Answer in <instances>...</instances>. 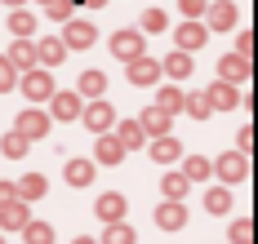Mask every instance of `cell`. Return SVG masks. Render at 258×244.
Listing matches in <instances>:
<instances>
[{
    "instance_id": "1",
    "label": "cell",
    "mask_w": 258,
    "mask_h": 244,
    "mask_svg": "<svg viewBox=\"0 0 258 244\" xmlns=\"http://www.w3.org/2000/svg\"><path fill=\"white\" fill-rule=\"evenodd\" d=\"M62 45H67V54L72 49H94V40H98V27L94 23H85V18H67V27H62V36H58Z\"/></svg>"
},
{
    "instance_id": "2",
    "label": "cell",
    "mask_w": 258,
    "mask_h": 244,
    "mask_svg": "<svg viewBox=\"0 0 258 244\" xmlns=\"http://www.w3.org/2000/svg\"><path fill=\"white\" fill-rule=\"evenodd\" d=\"M18 89H23L31 102H49V98H53V80H49V71H45V67L23 71V76H18Z\"/></svg>"
},
{
    "instance_id": "3",
    "label": "cell",
    "mask_w": 258,
    "mask_h": 244,
    "mask_svg": "<svg viewBox=\"0 0 258 244\" xmlns=\"http://www.w3.org/2000/svg\"><path fill=\"white\" fill-rule=\"evenodd\" d=\"M80 120H85V129H94V134H111V125H116V107L103 102V98H94L89 107H80Z\"/></svg>"
},
{
    "instance_id": "4",
    "label": "cell",
    "mask_w": 258,
    "mask_h": 244,
    "mask_svg": "<svg viewBox=\"0 0 258 244\" xmlns=\"http://www.w3.org/2000/svg\"><path fill=\"white\" fill-rule=\"evenodd\" d=\"M107 49L120 58V62H134V58H143V54H147V49H143V31H134V27L116 31V36L107 40Z\"/></svg>"
},
{
    "instance_id": "5",
    "label": "cell",
    "mask_w": 258,
    "mask_h": 244,
    "mask_svg": "<svg viewBox=\"0 0 258 244\" xmlns=\"http://www.w3.org/2000/svg\"><path fill=\"white\" fill-rule=\"evenodd\" d=\"M214 169H218L223 187H232V182H240V178H249V160H245V151H227V156H218Z\"/></svg>"
},
{
    "instance_id": "6",
    "label": "cell",
    "mask_w": 258,
    "mask_h": 244,
    "mask_svg": "<svg viewBox=\"0 0 258 244\" xmlns=\"http://www.w3.org/2000/svg\"><path fill=\"white\" fill-rule=\"evenodd\" d=\"M14 125H18V134H23L27 142H31V138H45V134H49V125H53V120H49V111H40V107H27L23 115L14 120Z\"/></svg>"
},
{
    "instance_id": "7",
    "label": "cell",
    "mask_w": 258,
    "mask_h": 244,
    "mask_svg": "<svg viewBox=\"0 0 258 244\" xmlns=\"http://www.w3.org/2000/svg\"><path fill=\"white\" fill-rule=\"evenodd\" d=\"M80 107H85V102H80V93H67V89L58 93V89H53V98H49V120H80Z\"/></svg>"
},
{
    "instance_id": "8",
    "label": "cell",
    "mask_w": 258,
    "mask_h": 244,
    "mask_svg": "<svg viewBox=\"0 0 258 244\" xmlns=\"http://www.w3.org/2000/svg\"><path fill=\"white\" fill-rule=\"evenodd\" d=\"M205 98H209V111H232L236 102H240V84L218 80V84H209V89H205Z\"/></svg>"
},
{
    "instance_id": "9",
    "label": "cell",
    "mask_w": 258,
    "mask_h": 244,
    "mask_svg": "<svg viewBox=\"0 0 258 244\" xmlns=\"http://www.w3.org/2000/svg\"><path fill=\"white\" fill-rule=\"evenodd\" d=\"M156 226H160V231H182V226H187V209H182V200H165V204L156 209Z\"/></svg>"
},
{
    "instance_id": "10",
    "label": "cell",
    "mask_w": 258,
    "mask_h": 244,
    "mask_svg": "<svg viewBox=\"0 0 258 244\" xmlns=\"http://www.w3.org/2000/svg\"><path fill=\"white\" fill-rule=\"evenodd\" d=\"M205 27H214V31H232V27H236V5H232V0L205 5Z\"/></svg>"
},
{
    "instance_id": "11",
    "label": "cell",
    "mask_w": 258,
    "mask_h": 244,
    "mask_svg": "<svg viewBox=\"0 0 258 244\" xmlns=\"http://www.w3.org/2000/svg\"><path fill=\"white\" fill-rule=\"evenodd\" d=\"M205 40H209V27H205V23H178V49H182V54L205 49Z\"/></svg>"
},
{
    "instance_id": "12",
    "label": "cell",
    "mask_w": 258,
    "mask_h": 244,
    "mask_svg": "<svg viewBox=\"0 0 258 244\" xmlns=\"http://www.w3.org/2000/svg\"><path fill=\"white\" fill-rule=\"evenodd\" d=\"M94 213L103 217V222H125V195L120 191H107L94 200Z\"/></svg>"
},
{
    "instance_id": "13",
    "label": "cell",
    "mask_w": 258,
    "mask_h": 244,
    "mask_svg": "<svg viewBox=\"0 0 258 244\" xmlns=\"http://www.w3.org/2000/svg\"><path fill=\"white\" fill-rule=\"evenodd\" d=\"M160 80V62H156V58H134V62H129V84H138V89H143V84H156Z\"/></svg>"
},
{
    "instance_id": "14",
    "label": "cell",
    "mask_w": 258,
    "mask_h": 244,
    "mask_svg": "<svg viewBox=\"0 0 258 244\" xmlns=\"http://www.w3.org/2000/svg\"><path fill=\"white\" fill-rule=\"evenodd\" d=\"M62 58H67V45H62L58 36H45V40H36V62H40L45 71H49V67H58Z\"/></svg>"
},
{
    "instance_id": "15",
    "label": "cell",
    "mask_w": 258,
    "mask_h": 244,
    "mask_svg": "<svg viewBox=\"0 0 258 244\" xmlns=\"http://www.w3.org/2000/svg\"><path fill=\"white\" fill-rule=\"evenodd\" d=\"M111 129H116L111 138H116V142H120L125 151H138V147L147 142V134H143V125H138V120H116Z\"/></svg>"
},
{
    "instance_id": "16",
    "label": "cell",
    "mask_w": 258,
    "mask_h": 244,
    "mask_svg": "<svg viewBox=\"0 0 258 244\" xmlns=\"http://www.w3.org/2000/svg\"><path fill=\"white\" fill-rule=\"evenodd\" d=\"M27 222H31V217H27V200H5V204H0V226H5V231H23Z\"/></svg>"
},
{
    "instance_id": "17",
    "label": "cell",
    "mask_w": 258,
    "mask_h": 244,
    "mask_svg": "<svg viewBox=\"0 0 258 244\" xmlns=\"http://www.w3.org/2000/svg\"><path fill=\"white\" fill-rule=\"evenodd\" d=\"M5 58H9V67L23 76V71H31V67H36V45H31V40H14Z\"/></svg>"
},
{
    "instance_id": "18",
    "label": "cell",
    "mask_w": 258,
    "mask_h": 244,
    "mask_svg": "<svg viewBox=\"0 0 258 244\" xmlns=\"http://www.w3.org/2000/svg\"><path fill=\"white\" fill-rule=\"evenodd\" d=\"M191 54H182V49H174V54H165V62H160V76H174V80H187L191 76Z\"/></svg>"
},
{
    "instance_id": "19",
    "label": "cell",
    "mask_w": 258,
    "mask_h": 244,
    "mask_svg": "<svg viewBox=\"0 0 258 244\" xmlns=\"http://www.w3.org/2000/svg\"><path fill=\"white\" fill-rule=\"evenodd\" d=\"M138 125H143V134H147V138H165V134H169V115H165L160 107H147L143 115H138Z\"/></svg>"
},
{
    "instance_id": "20",
    "label": "cell",
    "mask_w": 258,
    "mask_h": 244,
    "mask_svg": "<svg viewBox=\"0 0 258 244\" xmlns=\"http://www.w3.org/2000/svg\"><path fill=\"white\" fill-rule=\"evenodd\" d=\"M94 160L98 164H120L125 160V147L116 142L111 134H98V147H94Z\"/></svg>"
},
{
    "instance_id": "21",
    "label": "cell",
    "mask_w": 258,
    "mask_h": 244,
    "mask_svg": "<svg viewBox=\"0 0 258 244\" xmlns=\"http://www.w3.org/2000/svg\"><path fill=\"white\" fill-rule=\"evenodd\" d=\"M218 71H223V80L227 84H240V80H249V62L240 54H227L223 62H218Z\"/></svg>"
},
{
    "instance_id": "22",
    "label": "cell",
    "mask_w": 258,
    "mask_h": 244,
    "mask_svg": "<svg viewBox=\"0 0 258 244\" xmlns=\"http://www.w3.org/2000/svg\"><path fill=\"white\" fill-rule=\"evenodd\" d=\"M182 156V147L174 142V138L165 134V138H152V160H160V164H174Z\"/></svg>"
},
{
    "instance_id": "23",
    "label": "cell",
    "mask_w": 258,
    "mask_h": 244,
    "mask_svg": "<svg viewBox=\"0 0 258 244\" xmlns=\"http://www.w3.org/2000/svg\"><path fill=\"white\" fill-rule=\"evenodd\" d=\"M62 173H67L72 187H89V182H94V160H67Z\"/></svg>"
},
{
    "instance_id": "24",
    "label": "cell",
    "mask_w": 258,
    "mask_h": 244,
    "mask_svg": "<svg viewBox=\"0 0 258 244\" xmlns=\"http://www.w3.org/2000/svg\"><path fill=\"white\" fill-rule=\"evenodd\" d=\"M14 187H18V200H40L49 191V182H45V173H27L23 182H14Z\"/></svg>"
},
{
    "instance_id": "25",
    "label": "cell",
    "mask_w": 258,
    "mask_h": 244,
    "mask_svg": "<svg viewBox=\"0 0 258 244\" xmlns=\"http://www.w3.org/2000/svg\"><path fill=\"white\" fill-rule=\"evenodd\" d=\"M182 98H187V93H182L178 84H165V89L156 93V107L165 111V115H174V111H182Z\"/></svg>"
},
{
    "instance_id": "26",
    "label": "cell",
    "mask_w": 258,
    "mask_h": 244,
    "mask_svg": "<svg viewBox=\"0 0 258 244\" xmlns=\"http://www.w3.org/2000/svg\"><path fill=\"white\" fill-rule=\"evenodd\" d=\"M209 173H214V160H205V156H191V160H182V178H187V182H205Z\"/></svg>"
},
{
    "instance_id": "27",
    "label": "cell",
    "mask_w": 258,
    "mask_h": 244,
    "mask_svg": "<svg viewBox=\"0 0 258 244\" xmlns=\"http://www.w3.org/2000/svg\"><path fill=\"white\" fill-rule=\"evenodd\" d=\"M9 31H14V40H31V31H36V14H27V9H14V18H9Z\"/></svg>"
},
{
    "instance_id": "28",
    "label": "cell",
    "mask_w": 258,
    "mask_h": 244,
    "mask_svg": "<svg viewBox=\"0 0 258 244\" xmlns=\"http://www.w3.org/2000/svg\"><path fill=\"white\" fill-rule=\"evenodd\" d=\"M205 209L209 213H227V209H232V191L227 187H209L205 191Z\"/></svg>"
},
{
    "instance_id": "29",
    "label": "cell",
    "mask_w": 258,
    "mask_h": 244,
    "mask_svg": "<svg viewBox=\"0 0 258 244\" xmlns=\"http://www.w3.org/2000/svg\"><path fill=\"white\" fill-rule=\"evenodd\" d=\"M80 93H85V98H103L107 93V76L103 71H85V76H80Z\"/></svg>"
},
{
    "instance_id": "30",
    "label": "cell",
    "mask_w": 258,
    "mask_h": 244,
    "mask_svg": "<svg viewBox=\"0 0 258 244\" xmlns=\"http://www.w3.org/2000/svg\"><path fill=\"white\" fill-rule=\"evenodd\" d=\"M187 187H191V182H187L182 173H165V178H160V191H165L169 200H182V195H187Z\"/></svg>"
},
{
    "instance_id": "31",
    "label": "cell",
    "mask_w": 258,
    "mask_h": 244,
    "mask_svg": "<svg viewBox=\"0 0 258 244\" xmlns=\"http://www.w3.org/2000/svg\"><path fill=\"white\" fill-rule=\"evenodd\" d=\"M23 235H27V244H53V226L49 222H27Z\"/></svg>"
},
{
    "instance_id": "32",
    "label": "cell",
    "mask_w": 258,
    "mask_h": 244,
    "mask_svg": "<svg viewBox=\"0 0 258 244\" xmlns=\"http://www.w3.org/2000/svg\"><path fill=\"white\" fill-rule=\"evenodd\" d=\"M103 244H134V231H129L125 222H107V231H103Z\"/></svg>"
},
{
    "instance_id": "33",
    "label": "cell",
    "mask_w": 258,
    "mask_h": 244,
    "mask_svg": "<svg viewBox=\"0 0 258 244\" xmlns=\"http://www.w3.org/2000/svg\"><path fill=\"white\" fill-rule=\"evenodd\" d=\"M0 151L18 160V156H27V138L18 134V129H14V134H5V138H0Z\"/></svg>"
},
{
    "instance_id": "34",
    "label": "cell",
    "mask_w": 258,
    "mask_h": 244,
    "mask_svg": "<svg viewBox=\"0 0 258 244\" xmlns=\"http://www.w3.org/2000/svg\"><path fill=\"white\" fill-rule=\"evenodd\" d=\"M232 244H254V222L249 217H236L232 222Z\"/></svg>"
},
{
    "instance_id": "35",
    "label": "cell",
    "mask_w": 258,
    "mask_h": 244,
    "mask_svg": "<svg viewBox=\"0 0 258 244\" xmlns=\"http://www.w3.org/2000/svg\"><path fill=\"white\" fill-rule=\"evenodd\" d=\"M40 9H45V14H49V18H62V23H67V18H72V9H76V5H72V0H40Z\"/></svg>"
},
{
    "instance_id": "36",
    "label": "cell",
    "mask_w": 258,
    "mask_h": 244,
    "mask_svg": "<svg viewBox=\"0 0 258 244\" xmlns=\"http://www.w3.org/2000/svg\"><path fill=\"white\" fill-rule=\"evenodd\" d=\"M182 111H191L196 120H205V115H209V98H205V93H191V98H182Z\"/></svg>"
},
{
    "instance_id": "37",
    "label": "cell",
    "mask_w": 258,
    "mask_h": 244,
    "mask_svg": "<svg viewBox=\"0 0 258 244\" xmlns=\"http://www.w3.org/2000/svg\"><path fill=\"white\" fill-rule=\"evenodd\" d=\"M165 27H169V18H165L160 9H147V14H143V31H152V36H156V31H165Z\"/></svg>"
},
{
    "instance_id": "38",
    "label": "cell",
    "mask_w": 258,
    "mask_h": 244,
    "mask_svg": "<svg viewBox=\"0 0 258 244\" xmlns=\"http://www.w3.org/2000/svg\"><path fill=\"white\" fill-rule=\"evenodd\" d=\"M236 54L245 58V62H254V31H240L236 36Z\"/></svg>"
},
{
    "instance_id": "39",
    "label": "cell",
    "mask_w": 258,
    "mask_h": 244,
    "mask_svg": "<svg viewBox=\"0 0 258 244\" xmlns=\"http://www.w3.org/2000/svg\"><path fill=\"white\" fill-rule=\"evenodd\" d=\"M14 84H18V71L9 67V58L0 54V93H5V89H14Z\"/></svg>"
},
{
    "instance_id": "40",
    "label": "cell",
    "mask_w": 258,
    "mask_h": 244,
    "mask_svg": "<svg viewBox=\"0 0 258 244\" xmlns=\"http://www.w3.org/2000/svg\"><path fill=\"white\" fill-rule=\"evenodd\" d=\"M178 9L187 18H201V14H205V0H178Z\"/></svg>"
},
{
    "instance_id": "41",
    "label": "cell",
    "mask_w": 258,
    "mask_h": 244,
    "mask_svg": "<svg viewBox=\"0 0 258 244\" xmlns=\"http://www.w3.org/2000/svg\"><path fill=\"white\" fill-rule=\"evenodd\" d=\"M236 147H240V151H254V125H245V129L236 134Z\"/></svg>"
},
{
    "instance_id": "42",
    "label": "cell",
    "mask_w": 258,
    "mask_h": 244,
    "mask_svg": "<svg viewBox=\"0 0 258 244\" xmlns=\"http://www.w3.org/2000/svg\"><path fill=\"white\" fill-rule=\"evenodd\" d=\"M5 200H18V187H14V182H0V204H5Z\"/></svg>"
},
{
    "instance_id": "43",
    "label": "cell",
    "mask_w": 258,
    "mask_h": 244,
    "mask_svg": "<svg viewBox=\"0 0 258 244\" xmlns=\"http://www.w3.org/2000/svg\"><path fill=\"white\" fill-rule=\"evenodd\" d=\"M72 5H85V9H103L107 0H72Z\"/></svg>"
},
{
    "instance_id": "44",
    "label": "cell",
    "mask_w": 258,
    "mask_h": 244,
    "mask_svg": "<svg viewBox=\"0 0 258 244\" xmlns=\"http://www.w3.org/2000/svg\"><path fill=\"white\" fill-rule=\"evenodd\" d=\"M72 244H98V240H72Z\"/></svg>"
},
{
    "instance_id": "45",
    "label": "cell",
    "mask_w": 258,
    "mask_h": 244,
    "mask_svg": "<svg viewBox=\"0 0 258 244\" xmlns=\"http://www.w3.org/2000/svg\"><path fill=\"white\" fill-rule=\"evenodd\" d=\"M5 5H23V0H5Z\"/></svg>"
},
{
    "instance_id": "46",
    "label": "cell",
    "mask_w": 258,
    "mask_h": 244,
    "mask_svg": "<svg viewBox=\"0 0 258 244\" xmlns=\"http://www.w3.org/2000/svg\"><path fill=\"white\" fill-rule=\"evenodd\" d=\"M0 244H5V240H0Z\"/></svg>"
}]
</instances>
